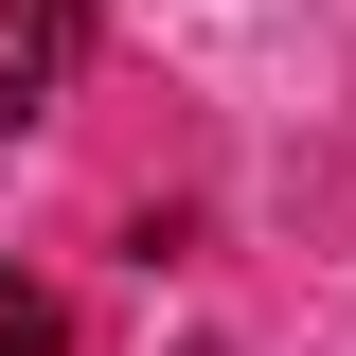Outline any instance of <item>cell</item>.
Wrapping results in <instances>:
<instances>
[{"label":"cell","mask_w":356,"mask_h":356,"mask_svg":"<svg viewBox=\"0 0 356 356\" xmlns=\"http://www.w3.org/2000/svg\"><path fill=\"white\" fill-rule=\"evenodd\" d=\"M89 72V0H0V125H36Z\"/></svg>","instance_id":"cell-1"},{"label":"cell","mask_w":356,"mask_h":356,"mask_svg":"<svg viewBox=\"0 0 356 356\" xmlns=\"http://www.w3.org/2000/svg\"><path fill=\"white\" fill-rule=\"evenodd\" d=\"M0 356H72V303H54V285H18V267H0Z\"/></svg>","instance_id":"cell-2"}]
</instances>
